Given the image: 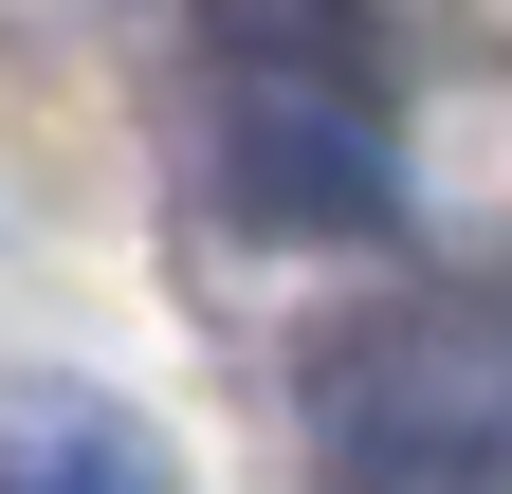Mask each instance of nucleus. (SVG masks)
Returning a JSON list of instances; mask_svg holds the SVG:
<instances>
[{
  "instance_id": "obj_3",
  "label": "nucleus",
  "mask_w": 512,
  "mask_h": 494,
  "mask_svg": "<svg viewBox=\"0 0 512 494\" xmlns=\"http://www.w3.org/2000/svg\"><path fill=\"white\" fill-rule=\"evenodd\" d=\"M0 494H183V476H165V440H147L128 403L19 385V403H0Z\"/></svg>"
},
{
  "instance_id": "obj_1",
  "label": "nucleus",
  "mask_w": 512,
  "mask_h": 494,
  "mask_svg": "<svg viewBox=\"0 0 512 494\" xmlns=\"http://www.w3.org/2000/svg\"><path fill=\"white\" fill-rule=\"evenodd\" d=\"M220 183L275 238H384L403 220V129H384V0H202Z\"/></svg>"
},
{
  "instance_id": "obj_2",
  "label": "nucleus",
  "mask_w": 512,
  "mask_h": 494,
  "mask_svg": "<svg viewBox=\"0 0 512 494\" xmlns=\"http://www.w3.org/2000/svg\"><path fill=\"white\" fill-rule=\"evenodd\" d=\"M311 494H512V293H366L293 366Z\"/></svg>"
}]
</instances>
